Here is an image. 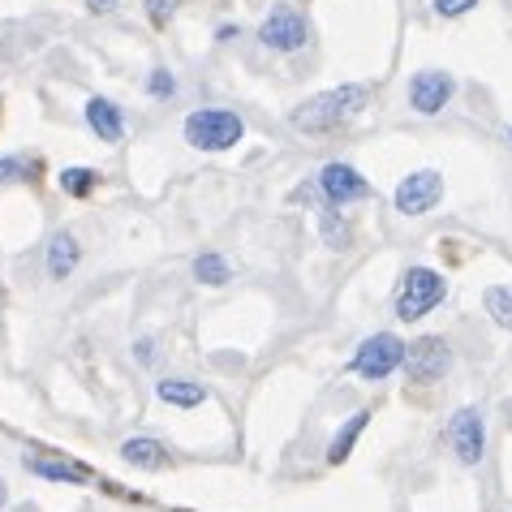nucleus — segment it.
Wrapping results in <instances>:
<instances>
[{
  "mask_svg": "<svg viewBox=\"0 0 512 512\" xmlns=\"http://www.w3.org/2000/svg\"><path fill=\"white\" fill-rule=\"evenodd\" d=\"M371 104V91L362 82H345V87H332V91H319L310 95L306 104L293 108V130L302 134H327V130H340L345 121H353L358 112Z\"/></svg>",
  "mask_w": 512,
  "mask_h": 512,
  "instance_id": "1",
  "label": "nucleus"
},
{
  "mask_svg": "<svg viewBox=\"0 0 512 512\" xmlns=\"http://www.w3.org/2000/svg\"><path fill=\"white\" fill-rule=\"evenodd\" d=\"M246 138V121L229 108H198L186 117V142L194 151H229Z\"/></svg>",
  "mask_w": 512,
  "mask_h": 512,
  "instance_id": "2",
  "label": "nucleus"
},
{
  "mask_svg": "<svg viewBox=\"0 0 512 512\" xmlns=\"http://www.w3.org/2000/svg\"><path fill=\"white\" fill-rule=\"evenodd\" d=\"M444 293H448V280L439 272H431V267H409L401 276V289H396V315L405 323H414L422 315H431V310L444 302Z\"/></svg>",
  "mask_w": 512,
  "mask_h": 512,
  "instance_id": "3",
  "label": "nucleus"
},
{
  "mask_svg": "<svg viewBox=\"0 0 512 512\" xmlns=\"http://www.w3.org/2000/svg\"><path fill=\"white\" fill-rule=\"evenodd\" d=\"M405 353H409V345L396 332H375V336L362 340L358 353H353V375L379 383V379H388L392 371H401Z\"/></svg>",
  "mask_w": 512,
  "mask_h": 512,
  "instance_id": "4",
  "label": "nucleus"
},
{
  "mask_svg": "<svg viewBox=\"0 0 512 512\" xmlns=\"http://www.w3.org/2000/svg\"><path fill=\"white\" fill-rule=\"evenodd\" d=\"M448 366H452V349H448L444 336H422L405 353V379L418 383V388H426V383H435V379H444Z\"/></svg>",
  "mask_w": 512,
  "mask_h": 512,
  "instance_id": "5",
  "label": "nucleus"
},
{
  "mask_svg": "<svg viewBox=\"0 0 512 512\" xmlns=\"http://www.w3.org/2000/svg\"><path fill=\"white\" fill-rule=\"evenodd\" d=\"M319 190L327 198V207H349V203H358V198H371V181H366L353 164H323V173H319Z\"/></svg>",
  "mask_w": 512,
  "mask_h": 512,
  "instance_id": "6",
  "label": "nucleus"
},
{
  "mask_svg": "<svg viewBox=\"0 0 512 512\" xmlns=\"http://www.w3.org/2000/svg\"><path fill=\"white\" fill-rule=\"evenodd\" d=\"M259 39H263V48H272V52H297V48H306L310 26L297 9H272L259 26Z\"/></svg>",
  "mask_w": 512,
  "mask_h": 512,
  "instance_id": "7",
  "label": "nucleus"
},
{
  "mask_svg": "<svg viewBox=\"0 0 512 512\" xmlns=\"http://www.w3.org/2000/svg\"><path fill=\"white\" fill-rule=\"evenodd\" d=\"M439 198H444V177L422 168V173H409L401 186H396V211H401V216H426Z\"/></svg>",
  "mask_w": 512,
  "mask_h": 512,
  "instance_id": "8",
  "label": "nucleus"
},
{
  "mask_svg": "<svg viewBox=\"0 0 512 512\" xmlns=\"http://www.w3.org/2000/svg\"><path fill=\"white\" fill-rule=\"evenodd\" d=\"M448 444L457 452L461 465H478L482 452H487V422H482L478 409H461L448 426Z\"/></svg>",
  "mask_w": 512,
  "mask_h": 512,
  "instance_id": "9",
  "label": "nucleus"
},
{
  "mask_svg": "<svg viewBox=\"0 0 512 512\" xmlns=\"http://www.w3.org/2000/svg\"><path fill=\"white\" fill-rule=\"evenodd\" d=\"M457 91V82L448 74H439V69H422V74L409 82V108L422 112V117H435V112H444V104Z\"/></svg>",
  "mask_w": 512,
  "mask_h": 512,
  "instance_id": "10",
  "label": "nucleus"
},
{
  "mask_svg": "<svg viewBox=\"0 0 512 512\" xmlns=\"http://www.w3.org/2000/svg\"><path fill=\"white\" fill-rule=\"evenodd\" d=\"M87 125L104 142H121L125 138V112L112 104V99H91L87 104Z\"/></svg>",
  "mask_w": 512,
  "mask_h": 512,
  "instance_id": "11",
  "label": "nucleus"
},
{
  "mask_svg": "<svg viewBox=\"0 0 512 512\" xmlns=\"http://www.w3.org/2000/svg\"><path fill=\"white\" fill-rule=\"evenodd\" d=\"M26 469L39 478H52V482H74V487H87L91 482L87 465H74V461H61V457H26Z\"/></svg>",
  "mask_w": 512,
  "mask_h": 512,
  "instance_id": "12",
  "label": "nucleus"
},
{
  "mask_svg": "<svg viewBox=\"0 0 512 512\" xmlns=\"http://www.w3.org/2000/svg\"><path fill=\"white\" fill-rule=\"evenodd\" d=\"M155 396L168 401V405H177V409H194V405L207 401L203 383H190V379H160L155 383Z\"/></svg>",
  "mask_w": 512,
  "mask_h": 512,
  "instance_id": "13",
  "label": "nucleus"
},
{
  "mask_svg": "<svg viewBox=\"0 0 512 512\" xmlns=\"http://www.w3.org/2000/svg\"><path fill=\"white\" fill-rule=\"evenodd\" d=\"M78 254H82V250H78L74 237H69V233H56L52 246H48V276H52V280H65V276L78 267Z\"/></svg>",
  "mask_w": 512,
  "mask_h": 512,
  "instance_id": "14",
  "label": "nucleus"
},
{
  "mask_svg": "<svg viewBox=\"0 0 512 512\" xmlns=\"http://www.w3.org/2000/svg\"><path fill=\"white\" fill-rule=\"evenodd\" d=\"M366 418H371V409H358L349 422H345V431H336L332 435V444H327V461L332 465H340L353 452V444H358V435L366 431Z\"/></svg>",
  "mask_w": 512,
  "mask_h": 512,
  "instance_id": "15",
  "label": "nucleus"
},
{
  "mask_svg": "<svg viewBox=\"0 0 512 512\" xmlns=\"http://www.w3.org/2000/svg\"><path fill=\"white\" fill-rule=\"evenodd\" d=\"M121 457L130 465H138V469H160L164 465V444H160V439L138 435V439H125V444H121Z\"/></svg>",
  "mask_w": 512,
  "mask_h": 512,
  "instance_id": "16",
  "label": "nucleus"
},
{
  "mask_svg": "<svg viewBox=\"0 0 512 512\" xmlns=\"http://www.w3.org/2000/svg\"><path fill=\"white\" fill-rule=\"evenodd\" d=\"M487 315L504 327V332H512V284H491L487 289Z\"/></svg>",
  "mask_w": 512,
  "mask_h": 512,
  "instance_id": "17",
  "label": "nucleus"
},
{
  "mask_svg": "<svg viewBox=\"0 0 512 512\" xmlns=\"http://www.w3.org/2000/svg\"><path fill=\"white\" fill-rule=\"evenodd\" d=\"M95 181H99V173H91V168H65V173H61V190L74 194V198H87L95 190Z\"/></svg>",
  "mask_w": 512,
  "mask_h": 512,
  "instance_id": "18",
  "label": "nucleus"
},
{
  "mask_svg": "<svg viewBox=\"0 0 512 512\" xmlns=\"http://www.w3.org/2000/svg\"><path fill=\"white\" fill-rule=\"evenodd\" d=\"M194 276L203 284H224V280H229V263H224L220 254H198V259H194Z\"/></svg>",
  "mask_w": 512,
  "mask_h": 512,
  "instance_id": "19",
  "label": "nucleus"
},
{
  "mask_svg": "<svg viewBox=\"0 0 512 512\" xmlns=\"http://www.w3.org/2000/svg\"><path fill=\"white\" fill-rule=\"evenodd\" d=\"M35 173V164L26 155H0V181H26Z\"/></svg>",
  "mask_w": 512,
  "mask_h": 512,
  "instance_id": "20",
  "label": "nucleus"
},
{
  "mask_svg": "<svg viewBox=\"0 0 512 512\" xmlns=\"http://www.w3.org/2000/svg\"><path fill=\"white\" fill-rule=\"evenodd\" d=\"M147 91H151L155 99H173V95H177V78L168 74V69H155V74L147 78Z\"/></svg>",
  "mask_w": 512,
  "mask_h": 512,
  "instance_id": "21",
  "label": "nucleus"
},
{
  "mask_svg": "<svg viewBox=\"0 0 512 512\" xmlns=\"http://www.w3.org/2000/svg\"><path fill=\"white\" fill-rule=\"evenodd\" d=\"M478 0H435V13L439 18H461V13H469Z\"/></svg>",
  "mask_w": 512,
  "mask_h": 512,
  "instance_id": "22",
  "label": "nucleus"
},
{
  "mask_svg": "<svg viewBox=\"0 0 512 512\" xmlns=\"http://www.w3.org/2000/svg\"><path fill=\"white\" fill-rule=\"evenodd\" d=\"M173 9H177V0H147V13H151L155 26H164L168 18H173Z\"/></svg>",
  "mask_w": 512,
  "mask_h": 512,
  "instance_id": "23",
  "label": "nucleus"
},
{
  "mask_svg": "<svg viewBox=\"0 0 512 512\" xmlns=\"http://www.w3.org/2000/svg\"><path fill=\"white\" fill-rule=\"evenodd\" d=\"M138 362H155V345H151V340H138Z\"/></svg>",
  "mask_w": 512,
  "mask_h": 512,
  "instance_id": "24",
  "label": "nucleus"
},
{
  "mask_svg": "<svg viewBox=\"0 0 512 512\" xmlns=\"http://www.w3.org/2000/svg\"><path fill=\"white\" fill-rule=\"evenodd\" d=\"M87 5H91V9H95V13H108V9H112V5H117V0H87Z\"/></svg>",
  "mask_w": 512,
  "mask_h": 512,
  "instance_id": "25",
  "label": "nucleus"
},
{
  "mask_svg": "<svg viewBox=\"0 0 512 512\" xmlns=\"http://www.w3.org/2000/svg\"><path fill=\"white\" fill-rule=\"evenodd\" d=\"M9 504V487H5V478H0V508Z\"/></svg>",
  "mask_w": 512,
  "mask_h": 512,
  "instance_id": "26",
  "label": "nucleus"
},
{
  "mask_svg": "<svg viewBox=\"0 0 512 512\" xmlns=\"http://www.w3.org/2000/svg\"><path fill=\"white\" fill-rule=\"evenodd\" d=\"M508 138H512V130H508Z\"/></svg>",
  "mask_w": 512,
  "mask_h": 512,
  "instance_id": "27",
  "label": "nucleus"
}]
</instances>
